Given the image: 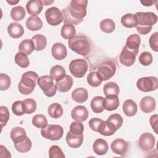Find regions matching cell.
<instances>
[{"instance_id": "cell-7", "label": "cell", "mask_w": 158, "mask_h": 158, "mask_svg": "<svg viewBox=\"0 0 158 158\" xmlns=\"http://www.w3.org/2000/svg\"><path fill=\"white\" fill-rule=\"evenodd\" d=\"M69 69L71 74L75 77L82 78L88 69V64L83 59H77L70 62Z\"/></svg>"}, {"instance_id": "cell-26", "label": "cell", "mask_w": 158, "mask_h": 158, "mask_svg": "<svg viewBox=\"0 0 158 158\" xmlns=\"http://www.w3.org/2000/svg\"><path fill=\"white\" fill-rule=\"evenodd\" d=\"M123 112L128 117L134 116L138 110V107L136 102L131 99L126 100L122 106Z\"/></svg>"}, {"instance_id": "cell-15", "label": "cell", "mask_w": 158, "mask_h": 158, "mask_svg": "<svg viewBox=\"0 0 158 158\" xmlns=\"http://www.w3.org/2000/svg\"><path fill=\"white\" fill-rule=\"evenodd\" d=\"M72 118L78 122L85 121L88 117V111L84 106H77L71 111Z\"/></svg>"}, {"instance_id": "cell-35", "label": "cell", "mask_w": 158, "mask_h": 158, "mask_svg": "<svg viewBox=\"0 0 158 158\" xmlns=\"http://www.w3.org/2000/svg\"><path fill=\"white\" fill-rule=\"evenodd\" d=\"M19 52L26 55H30L35 50L33 43L31 40L26 39L23 40L19 46Z\"/></svg>"}, {"instance_id": "cell-53", "label": "cell", "mask_w": 158, "mask_h": 158, "mask_svg": "<svg viewBox=\"0 0 158 158\" xmlns=\"http://www.w3.org/2000/svg\"><path fill=\"white\" fill-rule=\"evenodd\" d=\"M149 123L150 125L151 126V127L152 128L154 131L157 134L158 131H157V129H158V115L157 114H154L153 115H152L150 118H149Z\"/></svg>"}, {"instance_id": "cell-55", "label": "cell", "mask_w": 158, "mask_h": 158, "mask_svg": "<svg viewBox=\"0 0 158 158\" xmlns=\"http://www.w3.org/2000/svg\"><path fill=\"white\" fill-rule=\"evenodd\" d=\"M156 1H148V0H146V1H140V2L144 6H151L152 5L154 4V3Z\"/></svg>"}, {"instance_id": "cell-2", "label": "cell", "mask_w": 158, "mask_h": 158, "mask_svg": "<svg viewBox=\"0 0 158 158\" xmlns=\"http://www.w3.org/2000/svg\"><path fill=\"white\" fill-rule=\"evenodd\" d=\"M136 20V28L141 35H146L149 33L152 26L157 21V16L153 12H138L134 14Z\"/></svg>"}, {"instance_id": "cell-44", "label": "cell", "mask_w": 158, "mask_h": 158, "mask_svg": "<svg viewBox=\"0 0 158 158\" xmlns=\"http://www.w3.org/2000/svg\"><path fill=\"white\" fill-rule=\"evenodd\" d=\"M12 110L13 113L17 116H21L23 115L25 113V107H24L23 101H15L12 104Z\"/></svg>"}, {"instance_id": "cell-18", "label": "cell", "mask_w": 158, "mask_h": 158, "mask_svg": "<svg viewBox=\"0 0 158 158\" xmlns=\"http://www.w3.org/2000/svg\"><path fill=\"white\" fill-rule=\"evenodd\" d=\"M65 138L67 143L69 147L72 148H78L81 146L83 143V135H75L69 131L67 132Z\"/></svg>"}, {"instance_id": "cell-54", "label": "cell", "mask_w": 158, "mask_h": 158, "mask_svg": "<svg viewBox=\"0 0 158 158\" xmlns=\"http://www.w3.org/2000/svg\"><path fill=\"white\" fill-rule=\"evenodd\" d=\"M0 148H1V154H2V153L5 152L6 157H11V155H10V152L8 151V150L6 149V147H4L2 145H1Z\"/></svg>"}, {"instance_id": "cell-1", "label": "cell", "mask_w": 158, "mask_h": 158, "mask_svg": "<svg viewBox=\"0 0 158 158\" xmlns=\"http://www.w3.org/2000/svg\"><path fill=\"white\" fill-rule=\"evenodd\" d=\"M87 0H72L65 8L62 9L65 23L78 25L86 15Z\"/></svg>"}, {"instance_id": "cell-57", "label": "cell", "mask_w": 158, "mask_h": 158, "mask_svg": "<svg viewBox=\"0 0 158 158\" xmlns=\"http://www.w3.org/2000/svg\"><path fill=\"white\" fill-rule=\"evenodd\" d=\"M53 2H54L53 1H42L43 4H44L45 6H48L50 4H52Z\"/></svg>"}, {"instance_id": "cell-51", "label": "cell", "mask_w": 158, "mask_h": 158, "mask_svg": "<svg viewBox=\"0 0 158 158\" xmlns=\"http://www.w3.org/2000/svg\"><path fill=\"white\" fill-rule=\"evenodd\" d=\"M149 43L151 48L156 52L158 51V33L155 32L149 38Z\"/></svg>"}, {"instance_id": "cell-28", "label": "cell", "mask_w": 158, "mask_h": 158, "mask_svg": "<svg viewBox=\"0 0 158 158\" xmlns=\"http://www.w3.org/2000/svg\"><path fill=\"white\" fill-rule=\"evenodd\" d=\"M25 25L31 31H37L43 27V22L38 16H31L28 18Z\"/></svg>"}, {"instance_id": "cell-48", "label": "cell", "mask_w": 158, "mask_h": 158, "mask_svg": "<svg viewBox=\"0 0 158 158\" xmlns=\"http://www.w3.org/2000/svg\"><path fill=\"white\" fill-rule=\"evenodd\" d=\"M107 121L113 123L117 130H118L122 125L123 123V118L122 117L118 114H111L108 118L107 119Z\"/></svg>"}, {"instance_id": "cell-16", "label": "cell", "mask_w": 158, "mask_h": 158, "mask_svg": "<svg viewBox=\"0 0 158 158\" xmlns=\"http://www.w3.org/2000/svg\"><path fill=\"white\" fill-rule=\"evenodd\" d=\"M51 54L52 57L57 60L65 59L67 54L65 46L61 43H54L51 48Z\"/></svg>"}, {"instance_id": "cell-49", "label": "cell", "mask_w": 158, "mask_h": 158, "mask_svg": "<svg viewBox=\"0 0 158 158\" xmlns=\"http://www.w3.org/2000/svg\"><path fill=\"white\" fill-rule=\"evenodd\" d=\"M9 119V112L8 109L3 106L0 107V122L1 127H4Z\"/></svg>"}, {"instance_id": "cell-8", "label": "cell", "mask_w": 158, "mask_h": 158, "mask_svg": "<svg viewBox=\"0 0 158 158\" xmlns=\"http://www.w3.org/2000/svg\"><path fill=\"white\" fill-rule=\"evenodd\" d=\"M116 71V67L112 61H106L101 64L97 69L96 72L102 81H106L112 78Z\"/></svg>"}, {"instance_id": "cell-4", "label": "cell", "mask_w": 158, "mask_h": 158, "mask_svg": "<svg viewBox=\"0 0 158 158\" xmlns=\"http://www.w3.org/2000/svg\"><path fill=\"white\" fill-rule=\"evenodd\" d=\"M68 45L72 51L83 56L88 55L91 51V44L89 40L83 35L72 37L69 40Z\"/></svg>"}, {"instance_id": "cell-31", "label": "cell", "mask_w": 158, "mask_h": 158, "mask_svg": "<svg viewBox=\"0 0 158 158\" xmlns=\"http://www.w3.org/2000/svg\"><path fill=\"white\" fill-rule=\"evenodd\" d=\"M60 35L65 40H70L76 35V29L73 25L70 23H65L61 28Z\"/></svg>"}, {"instance_id": "cell-11", "label": "cell", "mask_w": 158, "mask_h": 158, "mask_svg": "<svg viewBox=\"0 0 158 158\" xmlns=\"http://www.w3.org/2000/svg\"><path fill=\"white\" fill-rule=\"evenodd\" d=\"M155 137L150 133H144L139 136L138 144L140 148L144 151L152 149L155 146Z\"/></svg>"}, {"instance_id": "cell-24", "label": "cell", "mask_w": 158, "mask_h": 158, "mask_svg": "<svg viewBox=\"0 0 158 158\" xmlns=\"http://www.w3.org/2000/svg\"><path fill=\"white\" fill-rule=\"evenodd\" d=\"M72 98L78 103H83L88 98V91L84 88H78L72 92Z\"/></svg>"}, {"instance_id": "cell-46", "label": "cell", "mask_w": 158, "mask_h": 158, "mask_svg": "<svg viewBox=\"0 0 158 158\" xmlns=\"http://www.w3.org/2000/svg\"><path fill=\"white\" fill-rule=\"evenodd\" d=\"M138 60L141 65L148 66L152 62V56L149 52L144 51L141 53Z\"/></svg>"}, {"instance_id": "cell-19", "label": "cell", "mask_w": 158, "mask_h": 158, "mask_svg": "<svg viewBox=\"0 0 158 158\" xmlns=\"http://www.w3.org/2000/svg\"><path fill=\"white\" fill-rule=\"evenodd\" d=\"M117 130L115 126L111 122L106 120L102 121L98 129V132L104 136H111Z\"/></svg>"}, {"instance_id": "cell-30", "label": "cell", "mask_w": 158, "mask_h": 158, "mask_svg": "<svg viewBox=\"0 0 158 158\" xmlns=\"http://www.w3.org/2000/svg\"><path fill=\"white\" fill-rule=\"evenodd\" d=\"M104 98L101 96H95L92 99L90 102V106L92 110L94 113L99 114L103 112L104 109Z\"/></svg>"}, {"instance_id": "cell-22", "label": "cell", "mask_w": 158, "mask_h": 158, "mask_svg": "<svg viewBox=\"0 0 158 158\" xmlns=\"http://www.w3.org/2000/svg\"><path fill=\"white\" fill-rule=\"evenodd\" d=\"M120 105L118 96L109 95L106 96L104 99V108L106 110L112 111L117 109Z\"/></svg>"}, {"instance_id": "cell-50", "label": "cell", "mask_w": 158, "mask_h": 158, "mask_svg": "<svg viewBox=\"0 0 158 158\" xmlns=\"http://www.w3.org/2000/svg\"><path fill=\"white\" fill-rule=\"evenodd\" d=\"M10 78L5 73L0 74V89L2 91L7 90L10 86Z\"/></svg>"}, {"instance_id": "cell-32", "label": "cell", "mask_w": 158, "mask_h": 158, "mask_svg": "<svg viewBox=\"0 0 158 158\" xmlns=\"http://www.w3.org/2000/svg\"><path fill=\"white\" fill-rule=\"evenodd\" d=\"M50 75L56 81H59L64 78L65 70L64 68L60 65H55L50 69Z\"/></svg>"}, {"instance_id": "cell-27", "label": "cell", "mask_w": 158, "mask_h": 158, "mask_svg": "<svg viewBox=\"0 0 158 158\" xmlns=\"http://www.w3.org/2000/svg\"><path fill=\"white\" fill-rule=\"evenodd\" d=\"M35 51H39L43 50L47 45V39L46 36L41 34L35 35L31 38Z\"/></svg>"}, {"instance_id": "cell-39", "label": "cell", "mask_w": 158, "mask_h": 158, "mask_svg": "<svg viewBox=\"0 0 158 158\" xmlns=\"http://www.w3.org/2000/svg\"><path fill=\"white\" fill-rule=\"evenodd\" d=\"M14 60L15 64L21 68H27L30 64L27 55L20 52H19L15 54Z\"/></svg>"}, {"instance_id": "cell-45", "label": "cell", "mask_w": 158, "mask_h": 158, "mask_svg": "<svg viewBox=\"0 0 158 158\" xmlns=\"http://www.w3.org/2000/svg\"><path fill=\"white\" fill-rule=\"evenodd\" d=\"M49 157L50 158H64L65 155L59 146L53 145L49 149Z\"/></svg>"}, {"instance_id": "cell-37", "label": "cell", "mask_w": 158, "mask_h": 158, "mask_svg": "<svg viewBox=\"0 0 158 158\" xmlns=\"http://www.w3.org/2000/svg\"><path fill=\"white\" fill-rule=\"evenodd\" d=\"M26 15L25 9L21 6H17L13 7L10 11L11 18L15 21L22 20Z\"/></svg>"}, {"instance_id": "cell-5", "label": "cell", "mask_w": 158, "mask_h": 158, "mask_svg": "<svg viewBox=\"0 0 158 158\" xmlns=\"http://www.w3.org/2000/svg\"><path fill=\"white\" fill-rule=\"evenodd\" d=\"M64 133L63 128L59 125H46L41 130V134L43 137L47 139L57 141L60 139Z\"/></svg>"}, {"instance_id": "cell-29", "label": "cell", "mask_w": 158, "mask_h": 158, "mask_svg": "<svg viewBox=\"0 0 158 158\" xmlns=\"http://www.w3.org/2000/svg\"><path fill=\"white\" fill-rule=\"evenodd\" d=\"M10 135V138L14 141V143L21 141L27 137V134L25 129L20 127H16L14 128L11 130Z\"/></svg>"}, {"instance_id": "cell-9", "label": "cell", "mask_w": 158, "mask_h": 158, "mask_svg": "<svg viewBox=\"0 0 158 158\" xmlns=\"http://www.w3.org/2000/svg\"><path fill=\"white\" fill-rule=\"evenodd\" d=\"M137 88L141 91L149 92L157 89L158 80L155 77H145L140 78L136 82Z\"/></svg>"}, {"instance_id": "cell-38", "label": "cell", "mask_w": 158, "mask_h": 158, "mask_svg": "<svg viewBox=\"0 0 158 158\" xmlns=\"http://www.w3.org/2000/svg\"><path fill=\"white\" fill-rule=\"evenodd\" d=\"M100 29L106 33H110L115 29V22L110 19L102 20L99 24Z\"/></svg>"}, {"instance_id": "cell-25", "label": "cell", "mask_w": 158, "mask_h": 158, "mask_svg": "<svg viewBox=\"0 0 158 158\" xmlns=\"http://www.w3.org/2000/svg\"><path fill=\"white\" fill-rule=\"evenodd\" d=\"M7 32L10 36L13 38H19L24 33L23 27L19 23L13 22L9 25L7 27Z\"/></svg>"}, {"instance_id": "cell-14", "label": "cell", "mask_w": 158, "mask_h": 158, "mask_svg": "<svg viewBox=\"0 0 158 158\" xmlns=\"http://www.w3.org/2000/svg\"><path fill=\"white\" fill-rule=\"evenodd\" d=\"M156 102L155 99L150 96L143 98L139 102V108L144 113H150L156 109Z\"/></svg>"}, {"instance_id": "cell-3", "label": "cell", "mask_w": 158, "mask_h": 158, "mask_svg": "<svg viewBox=\"0 0 158 158\" xmlns=\"http://www.w3.org/2000/svg\"><path fill=\"white\" fill-rule=\"evenodd\" d=\"M38 75L33 71L25 72L18 85L19 92L22 94H29L31 93L38 83Z\"/></svg>"}, {"instance_id": "cell-41", "label": "cell", "mask_w": 158, "mask_h": 158, "mask_svg": "<svg viewBox=\"0 0 158 158\" xmlns=\"http://www.w3.org/2000/svg\"><path fill=\"white\" fill-rule=\"evenodd\" d=\"M102 80L99 77L98 73L95 71L91 72L87 76V82L93 87H97L99 86Z\"/></svg>"}, {"instance_id": "cell-10", "label": "cell", "mask_w": 158, "mask_h": 158, "mask_svg": "<svg viewBox=\"0 0 158 158\" xmlns=\"http://www.w3.org/2000/svg\"><path fill=\"white\" fill-rule=\"evenodd\" d=\"M45 17L47 22L52 26H57L64 21L62 12L56 7H51L45 12Z\"/></svg>"}, {"instance_id": "cell-42", "label": "cell", "mask_w": 158, "mask_h": 158, "mask_svg": "<svg viewBox=\"0 0 158 158\" xmlns=\"http://www.w3.org/2000/svg\"><path fill=\"white\" fill-rule=\"evenodd\" d=\"M32 124L36 128H42L48 125V120L44 115L37 114L33 117Z\"/></svg>"}, {"instance_id": "cell-17", "label": "cell", "mask_w": 158, "mask_h": 158, "mask_svg": "<svg viewBox=\"0 0 158 158\" xmlns=\"http://www.w3.org/2000/svg\"><path fill=\"white\" fill-rule=\"evenodd\" d=\"M43 4L42 1L31 0L28 1L26 4V9L28 14L32 16H37L43 9Z\"/></svg>"}, {"instance_id": "cell-12", "label": "cell", "mask_w": 158, "mask_h": 158, "mask_svg": "<svg viewBox=\"0 0 158 158\" xmlns=\"http://www.w3.org/2000/svg\"><path fill=\"white\" fill-rule=\"evenodd\" d=\"M137 54V53L130 50L124 46L119 56L120 62L127 67L131 66L135 62Z\"/></svg>"}, {"instance_id": "cell-13", "label": "cell", "mask_w": 158, "mask_h": 158, "mask_svg": "<svg viewBox=\"0 0 158 158\" xmlns=\"http://www.w3.org/2000/svg\"><path fill=\"white\" fill-rule=\"evenodd\" d=\"M128 144L127 141L122 138H118L114 140L111 144L110 148L112 152L116 154L124 156L127 151Z\"/></svg>"}, {"instance_id": "cell-56", "label": "cell", "mask_w": 158, "mask_h": 158, "mask_svg": "<svg viewBox=\"0 0 158 158\" xmlns=\"http://www.w3.org/2000/svg\"><path fill=\"white\" fill-rule=\"evenodd\" d=\"M7 1V3L10 4V5H15V4H17V3L19 2V0H17V1H14V0H10V1Z\"/></svg>"}, {"instance_id": "cell-34", "label": "cell", "mask_w": 158, "mask_h": 158, "mask_svg": "<svg viewBox=\"0 0 158 158\" xmlns=\"http://www.w3.org/2000/svg\"><path fill=\"white\" fill-rule=\"evenodd\" d=\"M103 92L105 96L109 95H116L118 96L120 92L118 85L113 81H109L106 83L103 87Z\"/></svg>"}, {"instance_id": "cell-52", "label": "cell", "mask_w": 158, "mask_h": 158, "mask_svg": "<svg viewBox=\"0 0 158 158\" xmlns=\"http://www.w3.org/2000/svg\"><path fill=\"white\" fill-rule=\"evenodd\" d=\"M102 121V119L99 118H93L89 121V126L92 130L98 132V127Z\"/></svg>"}, {"instance_id": "cell-20", "label": "cell", "mask_w": 158, "mask_h": 158, "mask_svg": "<svg viewBox=\"0 0 158 158\" xmlns=\"http://www.w3.org/2000/svg\"><path fill=\"white\" fill-rule=\"evenodd\" d=\"M141 43L140 36L138 34H133L130 35L126 41V44L125 45L130 50L134 51L136 53H138L139 47Z\"/></svg>"}, {"instance_id": "cell-47", "label": "cell", "mask_w": 158, "mask_h": 158, "mask_svg": "<svg viewBox=\"0 0 158 158\" xmlns=\"http://www.w3.org/2000/svg\"><path fill=\"white\" fill-rule=\"evenodd\" d=\"M70 131L75 135H81L84 131V126L81 122H73L70 125Z\"/></svg>"}, {"instance_id": "cell-43", "label": "cell", "mask_w": 158, "mask_h": 158, "mask_svg": "<svg viewBox=\"0 0 158 158\" xmlns=\"http://www.w3.org/2000/svg\"><path fill=\"white\" fill-rule=\"evenodd\" d=\"M25 113L27 114H31L36 110V101L31 98L25 99L23 101Z\"/></svg>"}, {"instance_id": "cell-21", "label": "cell", "mask_w": 158, "mask_h": 158, "mask_svg": "<svg viewBox=\"0 0 158 158\" xmlns=\"http://www.w3.org/2000/svg\"><path fill=\"white\" fill-rule=\"evenodd\" d=\"M73 85V79L71 76L66 75L64 78L56 81V86L57 89L61 93H65L70 90Z\"/></svg>"}, {"instance_id": "cell-23", "label": "cell", "mask_w": 158, "mask_h": 158, "mask_svg": "<svg viewBox=\"0 0 158 158\" xmlns=\"http://www.w3.org/2000/svg\"><path fill=\"white\" fill-rule=\"evenodd\" d=\"M93 149L95 154L99 156H102L107 153L109 149V146L106 141L103 139H97L93 144Z\"/></svg>"}, {"instance_id": "cell-36", "label": "cell", "mask_w": 158, "mask_h": 158, "mask_svg": "<svg viewBox=\"0 0 158 158\" xmlns=\"http://www.w3.org/2000/svg\"><path fill=\"white\" fill-rule=\"evenodd\" d=\"M32 143L30 138L27 136L22 141L14 143V146L15 149L22 153H25L28 152L31 148Z\"/></svg>"}, {"instance_id": "cell-6", "label": "cell", "mask_w": 158, "mask_h": 158, "mask_svg": "<svg viewBox=\"0 0 158 158\" xmlns=\"http://www.w3.org/2000/svg\"><path fill=\"white\" fill-rule=\"evenodd\" d=\"M38 85L48 97L54 96L57 91L56 85L51 75H43L38 78Z\"/></svg>"}, {"instance_id": "cell-40", "label": "cell", "mask_w": 158, "mask_h": 158, "mask_svg": "<svg viewBox=\"0 0 158 158\" xmlns=\"http://www.w3.org/2000/svg\"><path fill=\"white\" fill-rule=\"evenodd\" d=\"M122 24L127 28H133L136 25V20L133 14H126L121 18Z\"/></svg>"}, {"instance_id": "cell-33", "label": "cell", "mask_w": 158, "mask_h": 158, "mask_svg": "<svg viewBox=\"0 0 158 158\" xmlns=\"http://www.w3.org/2000/svg\"><path fill=\"white\" fill-rule=\"evenodd\" d=\"M48 112L51 118H58L62 115L64 110L60 104L57 102H54L48 107Z\"/></svg>"}]
</instances>
